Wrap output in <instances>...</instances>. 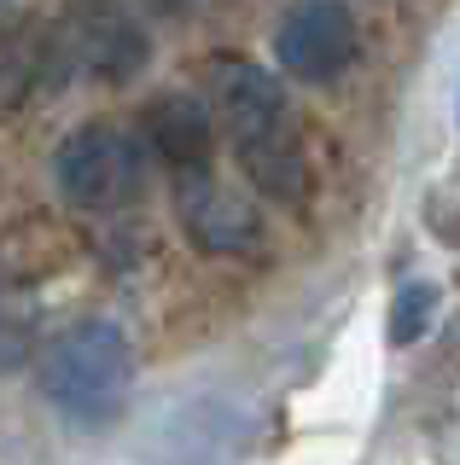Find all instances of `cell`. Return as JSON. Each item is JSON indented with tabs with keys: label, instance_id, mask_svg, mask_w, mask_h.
I'll list each match as a JSON object with an SVG mask.
<instances>
[{
	"label": "cell",
	"instance_id": "6da1fadb",
	"mask_svg": "<svg viewBox=\"0 0 460 465\" xmlns=\"http://www.w3.org/2000/svg\"><path fill=\"white\" fill-rule=\"evenodd\" d=\"M210 105L227 123V140L239 152V169L263 198L275 203H297L309 186V163L304 145H297L292 111H285V94L268 70L245 64V58H222L210 70Z\"/></svg>",
	"mask_w": 460,
	"mask_h": 465
},
{
	"label": "cell",
	"instance_id": "7a4b0ae2",
	"mask_svg": "<svg viewBox=\"0 0 460 465\" xmlns=\"http://www.w3.org/2000/svg\"><path fill=\"white\" fill-rule=\"evenodd\" d=\"M128 384H135V349L111 320H76L41 355V396L82 430L111 425L128 401Z\"/></svg>",
	"mask_w": 460,
	"mask_h": 465
},
{
	"label": "cell",
	"instance_id": "3957f363",
	"mask_svg": "<svg viewBox=\"0 0 460 465\" xmlns=\"http://www.w3.org/2000/svg\"><path fill=\"white\" fill-rule=\"evenodd\" d=\"M53 186L70 210H123L146 186V140L117 123L76 128L53 152Z\"/></svg>",
	"mask_w": 460,
	"mask_h": 465
},
{
	"label": "cell",
	"instance_id": "277c9868",
	"mask_svg": "<svg viewBox=\"0 0 460 465\" xmlns=\"http://www.w3.org/2000/svg\"><path fill=\"white\" fill-rule=\"evenodd\" d=\"M53 47H59L65 70H82L94 82H128L152 58V41L140 29V18L123 12L117 0H70L65 24L53 29Z\"/></svg>",
	"mask_w": 460,
	"mask_h": 465
},
{
	"label": "cell",
	"instance_id": "5b68a950",
	"mask_svg": "<svg viewBox=\"0 0 460 465\" xmlns=\"http://www.w3.org/2000/svg\"><path fill=\"white\" fill-rule=\"evenodd\" d=\"M275 58L285 76L297 82H333L350 70L355 58V24L350 12L333 0H304L285 12V24L275 29Z\"/></svg>",
	"mask_w": 460,
	"mask_h": 465
},
{
	"label": "cell",
	"instance_id": "8992f818",
	"mask_svg": "<svg viewBox=\"0 0 460 465\" xmlns=\"http://www.w3.org/2000/svg\"><path fill=\"white\" fill-rule=\"evenodd\" d=\"M175 203H181L186 239H193L198 251H210V256H239V251H251V244H256V215H251L234 193H222V186L210 181V169L181 174Z\"/></svg>",
	"mask_w": 460,
	"mask_h": 465
},
{
	"label": "cell",
	"instance_id": "52a82bcc",
	"mask_svg": "<svg viewBox=\"0 0 460 465\" xmlns=\"http://www.w3.org/2000/svg\"><path fill=\"white\" fill-rule=\"evenodd\" d=\"M210 116L193 99H157L146 111V152H157L175 174H198L210 163Z\"/></svg>",
	"mask_w": 460,
	"mask_h": 465
},
{
	"label": "cell",
	"instance_id": "ba28073f",
	"mask_svg": "<svg viewBox=\"0 0 460 465\" xmlns=\"http://www.w3.org/2000/svg\"><path fill=\"white\" fill-rule=\"evenodd\" d=\"M24 361H30V309L18 285L0 273V372H18Z\"/></svg>",
	"mask_w": 460,
	"mask_h": 465
},
{
	"label": "cell",
	"instance_id": "9c48e42d",
	"mask_svg": "<svg viewBox=\"0 0 460 465\" xmlns=\"http://www.w3.org/2000/svg\"><path fill=\"white\" fill-rule=\"evenodd\" d=\"M431 314H437V291H431V285H402L396 291V309H391V343L396 349L420 343L425 331H431Z\"/></svg>",
	"mask_w": 460,
	"mask_h": 465
},
{
	"label": "cell",
	"instance_id": "30bf717a",
	"mask_svg": "<svg viewBox=\"0 0 460 465\" xmlns=\"http://www.w3.org/2000/svg\"><path fill=\"white\" fill-rule=\"evenodd\" d=\"M0 6H6V0H0Z\"/></svg>",
	"mask_w": 460,
	"mask_h": 465
}]
</instances>
